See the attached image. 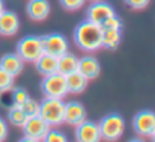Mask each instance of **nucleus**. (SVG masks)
<instances>
[{"label": "nucleus", "instance_id": "nucleus-21", "mask_svg": "<svg viewBox=\"0 0 155 142\" xmlns=\"http://www.w3.org/2000/svg\"><path fill=\"white\" fill-rule=\"evenodd\" d=\"M14 78L11 74H8L5 70L0 67V93L10 92L14 88Z\"/></svg>", "mask_w": 155, "mask_h": 142}, {"label": "nucleus", "instance_id": "nucleus-17", "mask_svg": "<svg viewBox=\"0 0 155 142\" xmlns=\"http://www.w3.org/2000/svg\"><path fill=\"white\" fill-rule=\"evenodd\" d=\"M65 81H67L68 93H72V94L82 93L87 88V83H88V79L83 74H80L79 71H74L71 74H68L65 77Z\"/></svg>", "mask_w": 155, "mask_h": 142}, {"label": "nucleus", "instance_id": "nucleus-3", "mask_svg": "<svg viewBox=\"0 0 155 142\" xmlns=\"http://www.w3.org/2000/svg\"><path fill=\"white\" fill-rule=\"evenodd\" d=\"M101 138L105 141H117L125 131V120L120 113H107L98 123Z\"/></svg>", "mask_w": 155, "mask_h": 142}, {"label": "nucleus", "instance_id": "nucleus-16", "mask_svg": "<svg viewBox=\"0 0 155 142\" xmlns=\"http://www.w3.org/2000/svg\"><path fill=\"white\" fill-rule=\"evenodd\" d=\"M35 68L40 74L45 75H51L57 72V63H59V57L52 56L49 54H42L37 60H35Z\"/></svg>", "mask_w": 155, "mask_h": 142}, {"label": "nucleus", "instance_id": "nucleus-7", "mask_svg": "<svg viewBox=\"0 0 155 142\" xmlns=\"http://www.w3.org/2000/svg\"><path fill=\"white\" fill-rule=\"evenodd\" d=\"M41 43H42L44 54H49L56 57H60L61 55L67 54L68 48H70L68 40L60 33H52V34L42 36Z\"/></svg>", "mask_w": 155, "mask_h": 142}, {"label": "nucleus", "instance_id": "nucleus-14", "mask_svg": "<svg viewBox=\"0 0 155 142\" xmlns=\"http://www.w3.org/2000/svg\"><path fill=\"white\" fill-rule=\"evenodd\" d=\"M78 71L83 74L88 81L95 79L101 74V64H99L98 59L94 56H83L79 59V64H78Z\"/></svg>", "mask_w": 155, "mask_h": 142}, {"label": "nucleus", "instance_id": "nucleus-8", "mask_svg": "<svg viewBox=\"0 0 155 142\" xmlns=\"http://www.w3.org/2000/svg\"><path fill=\"white\" fill-rule=\"evenodd\" d=\"M134 130L142 137L151 138L155 133V112L150 109L140 111L134 118Z\"/></svg>", "mask_w": 155, "mask_h": 142}, {"label": "nucleus", "instance_id": "nucleus-4", "mask_svg": "<svg viewBox=\"0 0 155 142\" xmlns=\"http://www.w3.org/2000/svg\"><path fill=\"white\" fill-rule=\"evenodd\" d=\"M16 54L23 62L34 63L44 54L41 37L38 36H25L16 44Z\"/></svg>", "mask_w": 155, "mask_h": 142}, {"label": "nucleus", "instance_id": "nucleus-18", "mask_svg": "<svg viewBox=\"0 0 155 142\" xmlns=\"http://www.w3.org/2000/svg\"><path fill=\"white\" fill-rule=\"evenodd\" d=\"M78 64H79V57L75 56L74 54H67L61 55L59 57V63H57V72L63 74L64 77H67L68 74L74 71H78Z\"/></svg>", "mask_w": 155, "mask_h": 142}, {"label": "nucleus", "instance_id": "nucleus-5", "mask_svg": "<svg viewBox=\"0 0 155 142\" xmlns=\"http://www.w3.org/2000/svg\"><path fill=\"white\" fill-rule=\"evenodd\" d=\"M41 90L45 97L53 99H64L68 94L67 81L65 77L60 72H54L51 75H45L41 82Z\"/></svg>", "mask_w": 155, "mask_h": 142}, {"label": "nucleus", "instance_id": "nucleus-20", "mask_svg": "<svg viewBox=\"0 0 155 142\" xmlns=\"http://www.w3.org/2000/svg\"><path fill=\"white\" fill-rule=\"evenodd\" d=\"M8 120L14 124V126L18 127H23V124L26 123L27 120V115L22 111L21 107H16V105H12L8 111Z\"/></svg>", "mask_w": 155, "mask_h": 142}, {"label": "nucleus", "instance_id": "nucleus-1", "mask_svg": "<svg viewBox=\"0 0 155 142\" xmlns=\"http://www.w3.org/2000/svg\"><path fill=\"white\" fill-rule=\"evenodd\" d=\"M102 33H104V27L101 25L86 19L75 27L74 41L78 48L82 51L95 52L102 48Z\"/></svg>", "mask_w": 155, "mask_h": 142}, {"label": "nucleus", "instance_id": "nucleus-10", "mask_svg": "<svg viewBox=\"0 0 155 142\" xmlns=\"http://www.w3.org/2000/svg\"><path fill=\"white\" fill-rule=\"evenodd\" d=\"M75 138L79 142H98L101 141V133H99L98 123L93 120H83L75 126Z\"/></svg>", "mask_w": 155, "mask_h": 142}, {"label": "nucleus", "instance_id": "nucleus-31", "mask_svg": "<svg viewBox=\"0 0 155 142\" xmlns=\"http://www.w3.org/2000/svg\"><path fill=\"white\" fill-rule=\"evenodd\" d=\"M91 2H98V0H91Z\"/></svg>", "mask_w": 155, "mask_h": 142}, {"label": "nucleus", "instance_id": "nucleus-2", "mask_svg": "<svg viewBox=\"0 0 155 142\" xmlns=\"http://www.w3.org/2000/svg\"><path fill=\"white\" fill-rule=\"evenodd\" d=\"M64 108L65 102L63 99L45 97L40 102V116L51 127H56L64 122Z\"/></svg>", "mask_w": 155, "mask_h": 142}, {"label": "nucleus", "instance_id": "nucleus-15", "mask_svg": "<svg viewBox=\"0 0 155 142\" xmlns=\"http://www.w3.org/2000/svg\"><path fill=\"white\" fill-rule=\"evenodd\" d=\"M25 62L19 57V55L16 54H5L0 57V67L3 70H5L8 74H11L12 77L19 75L23 70Z\"/></svg>", "mask_w": 155, "mask_h": 142}, {"label": "nucleus", "instance_id": "nucleus-29", "mask_svg": "<svg viewBox=\"0 0 155 142\" xmlns=\"http://www.w3.org/2000/svg\"><path fill=\"white\" fill-rule=\"evenodd\" d=\"M5 8H4V0H0V14L4 11Z\"/></svg>", "mask_w": 155, "mask_h": 142}, {"label": "nucleus", "instance_id": "nucleus-24", "mask_svg": "<svg viewBox=\"0 0 155 142\" xmlns=\"http://www.w3.org/2000/svg\"><path fill=\"white\" fill-rule=\"evenodd\" d=\"M44 141H46V142H65V141H68V138H67V135H65L64 133H61L60 130L49 129L48 134L45 135Z\"/></svg>", "mask_w": 155, "mask_h": 142}, {"label": "nucleus", "instance_id": "nucleus-26", "mask_svg": "<svg viewBox=\"0 0 155 142\" xmlns=\"http://www.w3.org/2000/svg\"><path fill=\"white\" fill-rule=\"evenodd\" d=\"M84 2L86 0H60V4L68 11H78L83 7Z\"/></svg>", "mask_w": 155, "mask_h": 142}, {"label": "nucleus", "instance_id": "nucleus-30", "mask_svg": "<svg viewBox=\"0 0 155 142\" xmlns=\"http://www.w3.org/2000/svg\"><path fill=\"white\" fill-rule=\"evenodd\" d=\"M151 138H153V140L155 141V133H154V135H153V137H151Z\"/></svg>", "mask_w": 155, "mask_h": 142}, {"label": "nucleus", "instance_id": "nucleus-22", "mask_svg": "<svg viewBox=\"0 0 155 142\" xmlns=\"http://www.w3.org/2000/svg\"><path fill=\"white\" fill-rule=\"evenodd\" d=\"M21 108H22V111L27 115V118L40 115V102L35 101V100L29 99L23 105H21Z\"/></svg>", "mask_w": 155, "mask_h": 142}, {"label": "nucleus", "instance_id": "nucleus-27", "mask_svg": "<svg viewBox=\"0 0 155 142\" xmlns=\"http://www.w3.org/2000/svg\"><path fill=\"white\" fill-rule=\"evenodd\" d=\"M125 4L128 7H131L132 10H144L148 5L150 0H124Z\"/></svg>", "mask_w": 155, "mask_h": 142}, {"label": "nucleus", "instance_id": "nucleus-19", "mask_svg": "<svg viewBox=\"0 0 155 142\" xmlns=\"http://www.w3.org/2000/svg\"><path fill=\"white\" fill-rule=\"evenodd\" d=\"M121 43V29H104L102 33V47L105 49L114 51Z\"/></svg>", "mask_w": 155, "mask_h": 142}, {"label": "nucleus", "instance_id": "nucleus-12", "mask_svg": "<svg viewBox=\"0 0 155 142\" xmlns=\"http://www.w3.org/2000/svg\"><path fill=\"white\" fill-rule=\"evenodd\" d=\"M86 109L80 102L78 101H70L65 102L64 108V122H67L71 126H78L79 123H82L83 120H86Z\"/></svg>", "mask_w": 155, "mask_h": 142}, {"label": "nucleus", "instance_id": "nucleus-6", "mask_svg": "<svg viewBox=\"0 0 155 142\" xmlns=\"http://www.w3.org/2000/svg\"><path fill=\"white\" fill-rule=\"evenodd\" d=\"M22 129L25 133V137L22 138V141H44L51 126L40 115H37L27 118L26 123L23 124Z\"/></svg>", "mask_w": 155, "mask_h": 142}, {"label": "nucleus", "instance_id": "nucleus-25", "mask_svg": "<svg viewBox=\"0 0 155 142\" xmlns=\"http://www.w3.org/2000/svg\"><path fill=\"white\" fill-rule=\"evenodd\" d=\"M102 27L104 29H123V21L117 14H114L102 23Z\"/></svg>", "mask_w": 155, "mask_h": 142}, {"label": "nucleus", "instance_id": "nucleus-23", "mask_svg": "<svg viewBox=\"0 0 155 142\" xmlns=\"http://www.w3.org/2000/svg\"><path fill=\"white\" fill-rule=\"evenodd\" d=\"M29 93H27L25 89L22 88H16L12 90V105H16V107H21L25 102L29 100Z\"/></svg>", "mask_w": 155, "mask_h": 142}, {"label": "nucleus", "instance_id": "nucleus-28", "mask_svg": "<svg viewBox=\"0 0 155 142\" xmlns=\"http://www.w3.org/2000/svg\"><path fill=\"white\" fill-rule=\"evenodd\" d=\"M8 135V124L3 118H0V142L4 141Z\"/></svg>", "mask_w": 155, "mask_h": 142}, {"label": "nucleus", "instance_id": "nucleus-11", "mask_svg": "<svg viewBox=\"0 0 155 142\" xmlns=\"http://www.w3.org/2000/svg\"><path fill=\"white\" fill-rule=\"evenodd\" d=\"M26 12L33 21H45L51 12V4L48 0H29L26 5Z\"/></svg>", "mask_w": 155, "mask_h": 142}, {"label": "nucleus", "instance_id": "nucleus-9", "mask_svg": "<svg viewBox=\"0 0 155 142\" xmlns=\"http://www.w3.org/2000/svg\"><path fill=\"white\" fill-rule=\"evenodd\" d=\"M114 14L116 11L113 8V5L106 2H102V0L93 2L90 4V7L87 8V19L97 25H101V26L107 18H110Z\"/></svg>", "mask_w": 155, "mask_h": 142}, {"label": "nucleus", "instance_id": "nucleus-13", "mask_svg": "<svg viewBox=\"0 0 155 142\" xmlns=\"http://www.w3.org/2000/svg\"><path fill=\"white\" fill-rule=\"evenodd\" d=\"M19 18L14 11L4 10L0 14V34L2 36H14L18 33L19 30Z\"/></svg>", "mask_w": 155, "mask_h": 142}]
</instances>
